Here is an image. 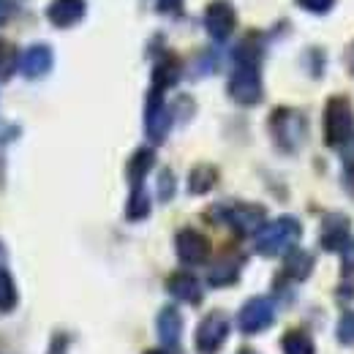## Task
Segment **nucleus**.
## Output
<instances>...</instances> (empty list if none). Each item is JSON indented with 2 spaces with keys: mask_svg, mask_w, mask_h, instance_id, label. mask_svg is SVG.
I'll return each instance as SVG.
<instances>
[{
  "mask_svg": "<svg viewBox=\"0 0 354 354\" xmlns=\"http://www.w3.org/2000/svg\"><path fill=\"white\" fill-rule=\"evenodd\" d=\"M180 74H183V63L177 60L175 55H164V57L158 60L156 71H153V88H158V90L172 88V85H177Z\"/></svg>",
  "mask_w": 354,
  "mask_h": 354,
  "instance_id": "f3484780",
  "label": "nucleus"
},
{
  "mask_svg": "<svg viewBox=\"0 0 354 354\" xmlns=\"http://www.w3.org/2000/svg\"><path fill=\"white\" fill-rule=\"evenodd\" d=\"M147 213H150V199H147L145 183H142V185H131V196H129L126 218H129V221H142V218H147Z\"/></svg>",
  "mask_w": 354,
  "mask_h": 354,
  "instance_id": "412c9836",
  "label": "nucleus"
},
{
  "mask_svg": "<svg viewBox=\"0 0 354 354\" xmlns=\"http://www.w3.org/2000/svg\"><path fill=\"white\" fill-rule=\"evenodd\" d=\"M240 267H243V257H237V254H223L221 259L210 267L207 281H210L213 286H226V283H234V281H237Z\"/></svg>",
  "mask_w": 354,
  "mask_h": 354,
  "instance_id": "dca6fc26",
  "label": "nucleus"
},
{
  "mask_svg": "<svg viewBox=\"0 0 354 354\" xmlns=\"http://www.w3.org/2000/svg\"><path fill=\"white\" fill-rule=\"evenodd\" d=\"M172 129V115L167 109L164 101V90L150 88L147 93V106H145V133L153 145H161L167 139V133Z\"/></svg>",
  "mask_w": 354,
  "mask_h": 354,
  "instance_id": "7ed1b4c3",
  "label": "nucleus"
},
{
  "mask_svg": "<svg viewBox=\"0 0 354 354\" xmlns=\"http://www.w3.org/2000/svg\"><path fill=\"white\" fill-rule=\"evenodd\" d=\"M216 180H218L216 167L199 164V167H194L191 175H188V191H191V194H207V191L216 185Z\"/></svg>",
  "mask_w": 354,
  "mask_h": 354,
  "instance_id": "aec40b11",
  "label": "nucleus"
},
{
  "mask_svg": "<svg viewBox=\"0 0 354 354\" xmlns=\"http://www.w3.org/2000/svg\"><path fill=\"white\" fill-rule=\"evenodd\" d=\"M297 3H300L306 11H310V14H327L335 0H297Z\"/></svg>",
  "mask_w": 354,
  "mask_h": 354,
  "instance_id": "bb28decb",
  "label": "nucleus"
},
{
  "mask_svg": "<svg viewBox=\"0 0 354 354\" xmlns=\"http://www.w3.org/2000/svg\"><path fill=\"white\" fill-rule=\"evenodd\" d=\"M338 341L341 344H354V313L341 316V322H338Z\"/></svg>",
  "mask_w": 354,
  "mask_h": 354,
  "instance_id": "a878e982",
  "label": "nucleus"
},
{
  "mask_svg": "<svg viewBox=\"0 0 354 354\" xmlns=\"http://www.w3.org/2000/svg\"><path fill=\"white\" fill-rule=\"evenodd\" d=\"M354 131L352 104L341 95H333L324 106V142L330 147H344Z\"/></svg>",
  "mask_w": 354,
  "mask_h": 354,
  "instance_id": "f03ea898",
  "label": "nucleus"
},
{
  "mask_svg": "<svg viewBox=\"0 0 354 354\" xmlns=\"http://www.w3.org/2000/svg\"><path fill=\"white\" fill-rule=\"evenodd\" d=\"M319 240H322V248H327V251L344 248L349 243V221H346V216H341V213L324 216Z\"/></svg>",
  "mask_w": 354,
  "mask_h": 354,
  "instance_id": "ddd939ff",
  "label": "nucleus"
},
{
  "mask_svg": "<svg viewBox=\"0 0 354 354\" xmlns=\"http://www.w3.org/2000/svg\"><path fill=\"white\" fill-rule=\"evenodd\" d=\"M341 259H344V270L354 272V240H349L344 248H341Z\"/></svg>",
  "mask_w": 354,
  "mask_h": 354,
  "instance_id": "cd10ccee",
  "label": "nucleus"
},
{
  "mask_svg": "<svg viewBox=\"0 0 354 354\" xmlns=\"http://www.w3.org/2000/svg\"><path fill=\"white\" fill-rule=\"evenodd\" d=\"M300 221L292 218V216H281L275 221L265 223L257 237H254V245L262 257H278V254H286L295 248V243L300 240Z\"/></svg>",
  "mask_w": 354,
  "mask_h": 354,
  "instance_id": "f257e3e1",
  "label": "nucleus"
},
{
  "mask_svg": "<svg viewBox=\"0 0 354 354\" xmlns=\"http://www.w3.org/2000/svg\"><path fill=\"white\" fill-rule=\"evenodd\" d=\"M52 63H55V55L46 44H33L28 46L22 55H19V71L28 77V80H41L52 71Z\"/></svg>",
  "mask_w": 354,
  "mask_h": 354,
  "instance_id": "f8f14e48",
  "label": "nucleus"
},
{
  "mask_svg": "<svg viewBox=\"0 0 354 354\" xmlns=\"http://www.w3.org/2000/svg\"><path fill=\"white\" fill-rule=\"evenodd\" d=\"M85 14H88L85 0H49V6H46V19L60 30L80 25L85 19Z\"/></svg>",
  "mask_w": 354,
  "mask_h": 354,
  "instance_id": "9b49d317",
  "label": "nucleus"
},
{
  "mask_svg": "<svg viewBox=\"0 0 354 354\" xmlns=\"http://www.w3.org/2000/svg\"><path fill=\"white\" fill-rule=\"evenodd\" d=\"M349 183H352V191H354V167L349 169Z\"/></svg>",
  "mask_w": 354,
  "mask_h": 354,
  "instance_id": "2f4dec72",
  "label": "nucleus"
},
{
  "mask_svg": "<svg viewBox=\"0 0 354 354\" xmlns=\"http://www.w3.org/2000/svg\"><path fill=\"white\" fill-rule=\"evenodd\" d=\"M229 95L232 101H237L240 106H254L262 101V80H259V68L257 66H234L232 77H229Z\"/></svg>",
  "mask_w": 354,
  "mask_h": 354,
  "instance_id": "20e7f679",
  "label": "nucleus"
},
{
  "mask_svg": "<svg viewBox=\"0 0 354 354\" xmlns=\"http://www.w3.org/2000/svg\"><path fill=\"white\" fill-rule=\"evenodd\" d=\"M229 335V319L221 310H213L202 319V324L196 327V352L199 354H216L223 346Z\"/></svg>",
  "mask_w": 354,
  "mask_h": 354,
  "instance_id": "39448f33",
  "label": "nucleus"
},
{
  "mask_svg": "<svg viewBox=\"0 0 354 354\" xmlns=\"http://www.w3.org/2000/svg\"><path fill=\"white\" fill-rule=\"evenodd\" d=\"M145 354H164L161 349H150V352H145Z\"/></svg>",
  "mask_w": 354,
  "mask_h": 354,
  "instance_id": "473e14b6",
  "label": "nucleus"
},
{
  "mask_svg": "<svg viewBox=\"0 0 354 354\" xmlns=\"http://www.w3.org/2000/svg\"><path fill=\"white\" fill-rule=\"evenodd\" d=\"M180 333H183V319H180L177 308H172V306L161 308V313H158V338H161V344H164L169 352L177 349Z\"/></svg>",
  "mask_w": 354,
  "mask_h": 354,
  "instance_id": "2eb2a0df",
  "label": "nucleus"
},
{
  "mask_svg": "<svg viewBox=\"0 0 354 354\" xmlns=\"http://www.w3.org/2000/svg\"><path fill=\"white\" fill-rule=\"evenodd\" d=\"M14 11H17V8H14V3H11V0H0V28L14 17Z\"/></svg>",
  "mask_w": 354,
  "mask_h": 354,
  "instance_id": "c756f323",
  "label": "nucleus"
},
{
  "mask_svg": "<svg viewBox=\"0 0 354 354\" xmlns=\"http://www.w3.org/2000/svg\"><path fill=\"white\" fill-rule=\"evenodd\" d=\"M153 164H156V153H153L150 147H139V150L131 156L129 167H126L129 183H131V185H142L145 177H147V172L153 169Z\"/></svg>",
  "mask_w": 354,
  "mask_h": 354,
  "instance_id": "a211bd4d",
  "label": "nucleus"
},
{
  "mask_svg": "<svg viewBox=\"0 0 354 354\" xmlns=\"http://www.w3.org/2000/svg\"><path fill=\"white\" fill-rule=\"evenodd\" d=\"M66 349H68V341L60 335V338H55V341H52V346H49V354H66Z\"/></svg>",
  "mask_w": 354,
  "mask_h": 354,
  "instance_id": "7c9ffc66",
  "label": "nucleus"
},
{
  "mask_svg": "<svg viewBox=\"0 0 354 354\" xmlns=\"http://www.w3.org/2000/svg\"><path fill=\"white\" fill-rule=\"evenodd\" d=\"M310 270H313V257H310L308 251L292 248V251H289V257H286L283 272H286L289 278H297V281H303V278H308V275H310Z\"/></svg>",
  "mask_w": 354,
  "mask_h": 354,
  "instance_id": "6ab92c4d",
  "label": "nucleus"
},
{
  "mask_svg": "<svg viewBox=\"0 0 354 354\" xmlns=\"http://www.w3.org/2000/svg\"><path fill=\"white\" fill-rule=\"evenodd\" d=\"M167 289H169L172 297L188 303V306H199L202 303V283L191 272H175V275H169Z\"/></svg>",
  "mask_w": 354,
  "mask_h": 354,
  "instance_id": "4468645a",
  "label": "nucleus"
},
{
  "mask_svg": "<svg viewBox=\"0 0 354 354\" xmlns=\"http://www.w3.org/2000/svg\"><path fill=\"white\" fill-rule=\"evenodd\" d=\"M175 248L180 262L185 265H205L210 257V240L196 229H180L175 237Z\"/></svg>",
  "mask_w": 354,
  "mask_h": 354,
  "instance_id": "1a4fd4ad",
  "label": "nucleus"
},
{
  "mask_svg": "<svg viewBox=\"0 0 354 354\" xmlns=\"http://www.w3.org/2000/svg\"><path fill=\"white\" fill-rule=\"evenodd\" d=\"M183 0H158V11L161 14H180Z\"/></svg>",
  "mask_w": 354,
  "mask_h": 354,
  "instance_id": "c85d7f7f",
  "label": "nucleus"
},
{
  "mask_svg": "<svg viewBox=\"0 0 354 354\" xmlns=\"http://www.w3.org/2000/svg\"><path fill=\"white\" fill-rule=\"evenodd\" d=\"M272 136L283 150H295L303 142V118L295 109H275L272 112Z\"/></svg>",
  "mask_w": 354,
  "mask_h": 354,
  "instance_id": "0eeeda50",
  "label": "nucleus"
},
{
  "mask_svg": "<svg viewBox=\"0 0 354 354\" xmlns=\"http://www.w3.org/2000/svg\"><path fill=\"white\" fill-rule=\"evenodd\" d=\"M240 354H257V352H251V349H245V352H240Z\"/></svg>",
  "mask_w": 354,
  "mask_h": 354,
  "instance_id": "72a5a7b5",
  "label": "nucleus"
},
{
  "mask_svg": "<svg viewBox=\"0 0 354 354\" xmlns=\"http://www.w3.org/2000/svg\"><path fill=\"white\" fill-rule=\"evenodd\" d=\"M223 221L229 223L237 234H254L265 226V207L259 205H232L223 210Z\"/></svg>",
  "mask_w": 354,
  "mask_h": 354,
  "instance_id": "9d476101",
  "label": "nucleus"
},
{
  "mask_svg": "<svg viewBox=\"0 0 354 354\" xmlns=\"http://www.w3.org/2000/svg\"><path fill=\"white\" fill-rule=\"evenodd\" d=\"M283 354H313V341L303 330H289L283 335Z\"/></svg>",
  "mask_w": 354,
  "mask_h": 354,
  "instance_id": "5701e85b",
  "label": "nucleus"
},
{
  "mask_svg": "<svg viewBox=\"0 0 354 354\" xmlns=\"http://www.w3.org/2000/svg\"><path fill=\"white\" fill-rule=\"evenodd\" d=\"M272 319H275V308H272V303L267 297H251L240 308V313H237V324H240V330L245 335H254V333L267 330L272 324Z\"/></svg>",
  "mask_w": 354,
  "mask_h": 354,
  "instance_id": "6e6552de",
  "label": "nucleus"
},
{
  "mask_svg": "<svg viewBox=\"0 0 354 354\" xmlns=\"http://www.w3.org/2000/svg\"><path fill=\"white\" fill-rule=\"evenodd\" d=\"M172 194H175V175L169 169H164L158 177V196H161V202H169Z\"/></svg>",
  "mask_w": 354,
  "mask_h": 354,
  "instance_id": "393cba45",
  "label": "nucleus"
},
{
  "mask_svg": "<svg viewBox=\"0 0 354 354\" xmlns=\"http://www.w3.org/2000/svg\"><path fill=\"white\" fill-rule=\"evenodd\" d=\"M17 66H19V57H17L14 44H8V41L0 39V80H8Z\"/></svg>",
  "mask_w": 354,
  "mask_h": 354,
  "instance_id": "b1692460",
  "label": "nucleus"
},
{
  "mask_svg": "<svg viewBox=\"0 0 354 354\" xmlns=\"http://www.w3.org/2000/svg\"><path fill=\"white\" fill-rule=\"evenodd\" d=\"M234 25H237V14L229 0H213L205 8V28L213 41H218V44L226 41L234 33Z\"/></svg>",
  "mask_w": 354,
  "mask_h": 354,
  "instance_id": "423d86ee",
  "label": "nucleus"
},
{
  "mask_svg": "<svg viewBox=\"0 0 354 354\" xmlns=\"http://www.w3.org/2000/svg\"><path fill=\"white\" fill-rule=\"evenodd\" d=\"M17 300H19V295H17L14 278L6 267L0 265V313H11L17 308Z\"/></svg>",
  "mask_w": 354,
  "mask_h": 354,
  "instance_id": "4be33fe9",
  "label": "nucleus"
}]
</instances>
